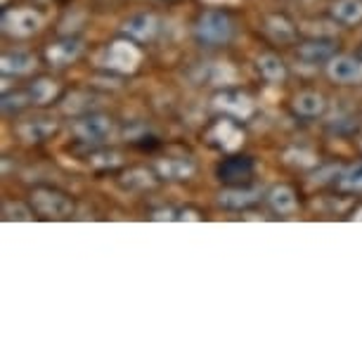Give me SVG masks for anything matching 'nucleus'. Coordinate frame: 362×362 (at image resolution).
I'll return each instance as SVG.
<instances>
[{
	"mask_svg": "<svg viewBox=\"0 0 362 362\" xmlns=\"http://www.w3.org/2000/svg\"><path fill=\"white\" fill-rule=\"evenodd\" d=\"M88 121L90 119H86V133H81L83 135V140H88V142H98L100 135H105L109 128H112L107 124V119H98V116L93 119V124H88Z\"/></svg>",
	"mask_w": 362,
	"mask_h": 362,
	"instance_id": "nucleus-3",
	"label": "nucleus"
},
{
	"mask_svg": "<svg viewBox=\"0 0 362 362\" xmlns=\"http://www.w3.org/2000/svg\"><path fill=\"white\" fill-rule=\"evenodd\" d=\"M232 33V22L225 12H206L197 24V36L204 43H225Z\"/></svg>",
	"mask_w": 362,
	"mask_h": 362,
	"instance_id": "nucleus-1",
	"label": "nucleus"
},
{
	"mask_svg": "<svg viewBox=\"0 0 362 362\" xmlns=\"http://www.w3.org/2000/svg\"><path fill=\"white\" fill-rule=\"evenodd\" d=\"M254 175V161L251 156H230L218 163V180L228 182V185H242L249 182Z\"/></svg>",
	"mask_w": 362,
	"mask_h": 362,
	"instance_id": "nucleus-2",
	"label": "nucleus"
}]
</instances>
